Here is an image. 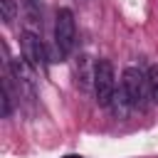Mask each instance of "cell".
<instances>
[{
	"label": "cell",
	"mask_w": 158,
	"mask_h": 158,
	"mask_svg": "<svg viewBox=\"0 0 158 158\" xmlns=\"http://www.w3.org/2000/svg\"><path fill=\"white\" fill-rule=\"evenodd\" d=\"M121 86L128 94V101L133 109L143 111L151 101V91H148V77L141 67H126L121 74Z\"/></svg>",
	"instance_id": "1"
},
{
	"label": "cell",
	"mask_w": 158,
	"mask_h": 158,
	"mask_svg": "<svg viewBox=\"0 0 158 158\" xmlns=\"http://www.w3.org/2000/svg\"><path fill=\"white\" fill-rule=\"evenodd\" d=\"M77 44V22H74V12L69 7L57 10V20H54V47L59 57H67Z\"/></svg>",
	"instance_id": "2"
},
{
	"label": "cell",
	"mask_w": 158,
	"mask_h": 158,
	"mask_svg": "<svg viewBox=\"0 0 158 158\" xmlns=\"http://www.w3.org/2000/svg\"><path fill=\"white\" fill-rule=\"evenodd\" d=\"M116 74H114V64L109 59H99L96 67H94V94H96V101L99 106H109L111 104V96L116 91Z\"/></svg>",
	"instance_id": "3"
},
{
	"label": "cell",
	"mask_w": 158,
	"mask_h": 158,
	"mask_svg": "<svg viewBox=\"0 0 158 158\" xmlns=\"http://www.w3.org/2000/svg\"><path fill=\"white\" fill-rule=\"evenodd\" d=\"M22 57H25L35 69H42V67L47 64V49H44L40 35L32 32V30H25V32H22Z\"/></svg>",
	"instance_id": "4"
},
{
	"label": "cell",
	"mask_w": 158,
	"mask_h": 158,
	"mask_svg": "<svg viewBox=\"0 0 158 158\" xmlns=\"http://www.w3.org/2000/svg\"><path fill=\"white\" fill-rule=\"evenodd\" d=\"M109 106H111V111H114V116H116V118H126V116L131 114V109H133V106H131L128 94H126V89H123L121 84L116 86V91H114V96H111V104H109Z\"/></svg>",
	"instance_id": "5"
},
{
	"label": "cell",
	"mask_w": 158,
	"mask_h": 158,
	"mask_svg": "<svg viewBox=\"0 0 158 158\" xmlns=\"http://www.w3.org/2000/svg\"><path fill=\"white\" fill-rule=\"evenodd\" d=\"M10 69H12V74H15V79L17 81H22L25 86H32V81H35V67L22 57H17V59H12L10 62Z\"/></svg>",
	"instance_id": "6"
},
{
	"label": "cell",
	"mask_w": 158,
	"mask_h": 158,
	"mask_svg": "<svg viewBox=\"0 0 158 158\" xmlns=\"http://www.w3.org/2000/svg\"><path fill=\"white\" fill-rule=\"evenodd\" d=\"M146 77H148V91H151V101H153V104H158V64H148Z\"/></svg>",
	"instance_id": "7"
},
{
	"label": "cell",
	"mask_w": 158,
	"mask_h": 158,
	"mask_svg": "<svg viewBox=\"0 0 158 158\" xmlns=\"http://www.w3.org/2000/svg\"><path fill=\"white\" fill-rule=\"evenodd\" d=\"M0 15H2V22L10 25L17 15V2L15 0H0Z\"/></svg>",
	"instance_id": "8"
},
{
	"label": "cell",
	"mask_w": 158,
	"mask_h": 158,
	"mask_svg": "<svg viewBox=\"0 0 158 158\" xmlns=\"http://www.w3.org/2000/svg\"><path fill=\"white\" fill-rule=\"evenodd\" d=\"M25 7H27V20H30V25H42L40 0H25Z\"/></svg>",
	"instance_id": "9"
}]
</instances>
